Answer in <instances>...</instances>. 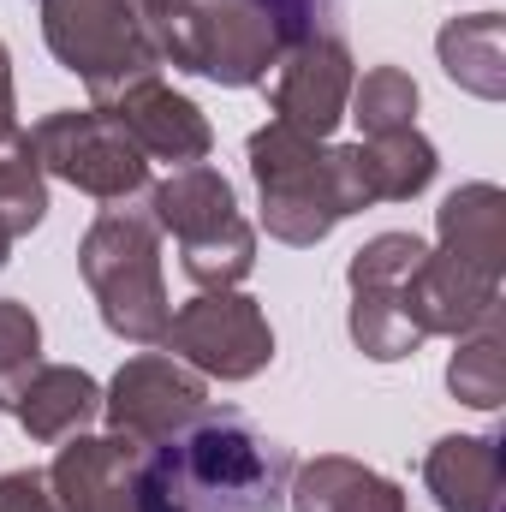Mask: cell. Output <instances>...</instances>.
Listing matches in <instances>:
<instances>
[{
    "label": "cell",
    "instance_id": "16",
    "mask_svg": "<svg viewBox=\"0 0 506 512\" xmlns=\"http://www.w3.org/2000/svg\"><path fill=\"white\" fill-rule=\"evenodd\" d=\"M286 501L292 512H405V489L346 453H322L310 465H292Z\"/></svg>",
    "mask_w": 506,
    "mask_h": 512
},
{
    "label": "cell",
    "instance_id": "20",
    "mask_svg": "<svg viewBox=\"0 0 506 512\" xmlns=\"http://www.w3.org/2000/svg\"><path fill=\"white\" fill-rule=\"evenodd\" d=\"M447 387L453 399L477 405V411H495L506 399V328H501V310L483 316L471 334H459V352L447 364Z\"/></svg>",
    "mask_w": 506,
    "mask_h": 512
},
{
    "label": "cell",
    "instance_id": "21",
    "mask_svg": "<svg viewBox=\"0 0 506 512\" xmlns=\"http://www.w3.org/2000/svg\"><path fill=\"white\" fill-rule=\"evenodd\" d=\"M42 215H48V173L36 167L30 137L18 131L0 143V227L12 239H24L42 227Z\"/></svg>",
    "mask_w": 506,
    "mask_h": 512
},
{
    "label": "cell",
    "instance_id": "13",
    "mask_svg": "<svg viewBox=\"0 0 506 512\" xmlns=\"http://www.w3.org/2000/svg\"><path fill=\"white\" fill-rule=\"evenodd\" d=\"M405 310H411V322H417L423 340H429V334H453V340H459V334H471L483 316L501 310V280H489V274L453 262L447 251H429L417 262V274L405 280Z\"/></svg>",
    "mask_w": 506,
    "mask_h": 512
},
{
    "label": "cell",
    "instance_id": "24",
    "mask_svg": "<svg viewBox=\"0 0 506 512\" xmlns=\"http://www.w3.org/2000/svg\"><path fill=\"white\" fill-rule=\"evenodd\" d=\"M0 512H60L48 495V471H6L0 477Z\"/></svg>",
    "mask_w": 506,
    "mask_h": 512
},
{
    "label": "cell",
    "instance_id": "11",
    "mask_svg": "<svg viewBox=\"0 0 506 512\" xmlns=\"http://www.w3.org/2000/svg\"><path fill=\"white\" fill-rule=\"evenodd\" d=\"M149 447L120 435H66V447L48 465V495L60 512H143L137 501V465Z\"/></svg>",
    "mask_w": 506,
    "mask_h": 512
},
{
    "label": "cell",
    "instance_id": "12",
    "mask_svg": "<svg viewBox=\"0 0 506 512\" xmlns=\"http://www.w3.org/2000/svg\"><path fill=\"white\" fill-rule=\"evenodd\" d=\"M102 114L120 120V131H126L149 161L197 167V161H209V149H215V131L203 120V108H197L191 96H179L173 84H161V72L126 84L114 102H102Z\"/></svg>",
    "mask_w": 506,
    "mask_h": 512
},
{
    "label": "cell",
    "instance_id": "2",
    "mask_svg": "<svg viewBox=\"0 0 506 512\" xmlns=\"http://www.w3.org/2000/svg\"><path fill=\"white\" fill-rule=\"evenodd\" d=\"M251 179L262 197V227L280 245H322L346 215L370 209V185H364V155L358 143H322L304 131L268 120L251 131Z\"/></svg>",
    "mask_w": 506,
    "mask_h": 512
},
{
    "label": "cell",
    "instance_id": "5",
    "mask_svg": "<svg viewBox=\"0 0 506 512\" xmlns=\"http://www.w3.org/2000/svg\"><path fill=\"white\" fill-rule=\"evenodd\" d=\"M36 6H42L48 54L84 78L96 108L114 102L126 84L161 72V54L137 18V0H36Z\"/></svg>",
    "mask_w": 506,
    "mask_h": 512
},
{
    "label": "cell",
    "instance_id": "3",
    "mask_svg": "<svg viewBox=\"0 0 506 512\" xmlns=\"http://www.w3.org/2000/svg\"><path fill=\"white\" fill-rule=\"evenodd\" d=\"M78 274L90 280L108 334L131 346H161L173 304L161 280V227L137 209H102L78 245Z\"/></svg>",
    "mask_w": 506,
    "mask_h": 512
},
{
    "label": "cell",
    "instance_id": "22",
    "mask_svg": "<svg viewBox=\"0 0 506 512\" xmlns=\"http://www.w3.org/2000/svg\"><path fill=\"white\" fill-rule=\"evenodd\" d=\"M346 114L358 120L364 137H381V131L417 126V78L399 72V66H370L358 84H352V102Z\"/></svg>",
    "mask_w": 506,
    "mask_h": 512
},
{
    "label": "cell",
    "instance_id": "18",
    "mask_svg": "<svg viewBox=\"0 0 506 512\" xmlns=\"http://www.w3.org/2000/svg\"><path fill=\"white\" fill-rule=\"evenodd\" d=\"M435 54H441V72L483 96V102H501L506 96V18L501 12H471V18H447L441 36H435Z\"/></svg>",
    "mask_w": 506,
    "mask_h": 512
},
{
    "label": "cell",
    "instance_id": "7",
    "mask_svg": "<svg viewBox=\"0 0 506 512\" xmlns=\"http://www.w3.org/2000/svg\"><path fill=\"white\" fill-rule=\"evenodd\" d=\"M429 256V245L417 233H376L370 245H358L346 262V286H352V346L376 364H399L423 346L411 310H405V280L417 274V262Z\"/></svg>",
    "mask_w": 506,
    "mask_h": 512
},
{
    "label": "cell",
    "instance_id": "9",
    "mask_svg": "<svg viewBox=\"0 0 506 512\" xmlns=\"http://www.w3.org/2000/svg\"><path fill=\"white\" fill-rule=\"evenodd\" d=\"M203 411H209V382H203L197 370H185L173 352L126 358L120 376L102 393L108 435L137 441V447H161L167 435H179V429L197 423Z\"/></svg>",
    "mask_w": 506,
    "mask_h": 512
},
{
    "label": "cell",
    "instance_id": "10",
    "mask_svg": "<svg viewBox=\"0 0 506 512\" xmlns=\"http://www.w3.org/2000/svg\"><path fill=\"white\" fill-rule=\"evenodd\" d=\"M352 48L322 30V36H304L292 42L280 60H274V120L304 137H334V126L346 120V102H352Z\"/></svg>",
    "mask_w": 506,
    "mask_h": 512
},
{
    "label": "cell",
    "instance_id": "14",
    "mask_svg": "<svg viewBox=\"0 0 506 512\" xmlns=\"http://www.w3.org/2000/svg\"><path fill=\"white\" fill-rule=\"evenodd\" d=\"M423 483L441 512H501L506 459L495 435H447L423 459Z\"/></svg>",
    "mask_w": 506,
    "mask_h": 512
},
{
    "label": "cell",
    "instance_id": "25",
    "mask_svg": "<svg viewBox=\"0 0 506 512\" xmlns=\"http://www.w3.org/2000/svg\"><path fill=\"white\" fill-rule=\"evenodd\" d=\"M18 137V102H12V54L0 42V143Z\"/></svg>",
    "mask_w": 506,
    "mask_h": 512
},
{
    "label": "cell",
    "instance_id": "8",
    "mask_svg": "<svg viewBox=\"0 0 506 512\" xmlns=\"http://www.w3.org/2000/svg\"><path fill=\"white\" fill-rule=\"evenodd\" d=\"M161 346L197 376L251 382L274 358V328H268V316H262V304L251 292L233 286V292H197L191 304H179Z\"/></svg>",
    "mask_w": 506,
    "mask_h": 512
},
{
    "label": "cell",
    "instance_id": "15",
    "mask_svg": "<svg viewBox=\"0 0 506 512\" xmlns=\"http://www.w3.org/2000/svg\"><path fill=\"white\" fill-rule=\"evenodd\" d=\"M12 417H18V429L30 441H66V435H84L102 417V387L78 364H42L18 387Z\"/></svg>",
    "mask_w": 506,
    "mask_h": 512
},
{
    "label": "cell",
    "instance_id": "6",
    "mask_svg": "<svg viewBox=\"0 0 506 512\" xmlns=\"http://www.w3.org/2000/svg\"><path fill=\"white\" fill-rule=\"evenodd\" d=\"M24 137H30L42 173L66 179L72 191H84L96 203H126L149 185V155L102 108H60V114L36 120Z\"/></svg>",
    "mask_w": 506,
    "mask_h": 512
},
{
    "label": "cell",
    "instance_id": "1",
    "mask_svg": "<svg viewBox=\"0 0 506 512\" xmlns=\"http://www.w3.org/2000/svg\"><path fill=\"white\" fill-rule=\"evenodd\" d=\"M286 483L292 453L245 411H203L137 465L143 512H280Z\"/></svg>",
    "mask_w": 506,
    "mask_h": 512
},
{
    "label": "cell",
    "instance_id": "4",
    "mask_svg": "<svg viewBox=\"0 0 506 512\" xmlns=\"http://www.w3.org/2000/svg\"><path fill=\"white\" fill-rule=\"evenodd\" d=\"M149 221L179 239V268L203 292H233L256 268V227L215 167H173L149 191Z\"/></svg>",
    "mask_w": 506,
    "mask_h": 512
},
{
    "label": "cell",
    "instance_id": "23",
    "mask_svg": "<svg viewBox=\"0 0 506 512\" xmlns=\"http://www.w3.org/2000/svg\"><path fill=\"white\" fill-rule=\"evenodd\" d=\"M42 370V322L30 316V304L0 298V411H12L18 387Z\"/></svg>",
    "mask_w": 506,
    "mask_h": 512
},
{
    "label": "cell",
    "instance_id": "19",
    "mask_svg": "<svg viewBox=\"0 0 506 512\" xmlns=\"http://www.w3.org/2000/svg\"><path fill=\"white\" fill-rule=\"evenodd\" d=\"M358 155H364V185H370L376 203H411L417 191H429V179H435V167H441V161H435V143L417 126L364 137Z\"/></svg>",
    "mask_w": 506,
    "mask_h": 512
},
{
    "label": "cell",
    "instance_id": "17",
    "mask_svg": "<svg viewBox=\"0 0 506 512\" xmlns=\"http://www.w3.org/2000/svg\"><path fill=\"white\" fill-rule=\"evenodd\" d=\"M435 233H441V251L489 280L506 274V191L477 179V185H459L441 209H435Z\"/></svg>",
    "mask_w": 506,
    "mask_h": 512
},
{
    "label": "cell",
    "instance_id": "26",
    "mask_svg": "<svg viewBox=\"0 0 506 512\" xmlns=\"http://www.w3.org/2000/svg\"><path fill=\"white\" fill-rule=\"evenodd\" d=\"M6 251H12V233L0 227V268H6Z\"/></svg>",
    "mask_w": 506,
    "mask_h": 512
}]
</instances>
